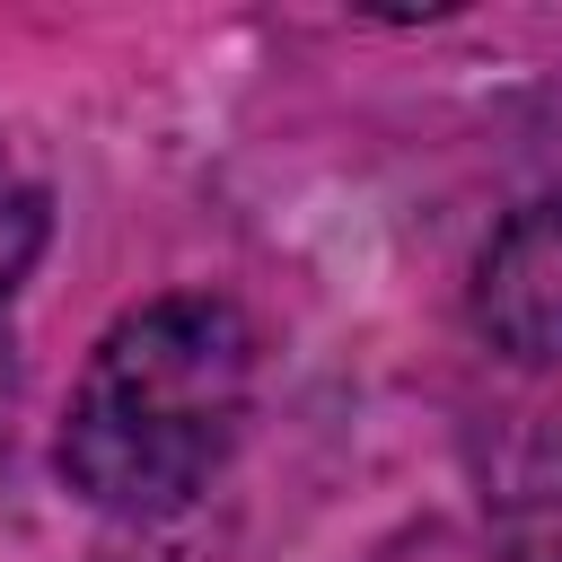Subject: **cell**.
<instances>
[{"mask_svg":"<svg viewBox=\"0 0 562 562\" xmlns=\"http://www.w3.org/2000/svg\"><path fill=\"white\" fill-rule=\"evenodd\" d=\"M474 334L518 369L562 360V193H544L492 228V246L474 263Z\"/></svg>","mask_w":562,"mask_h":562,"instance_id":"obj_2","label":"cell"},{"mask_svg":"<svg viewBox=\"0 0 562 562\" xmlns=\"http://www.w3.org/2000/svg\"><path fill=\"white\" fill-rule=\"evenodd\" d=\"M255 422V325L237 299L167 290L105 325L88 351L53 465L105 518H176L211 492Z\"/></svg>","mask_w":562,"mask_h":562,"instance_id":"obj_1","label":"cell"},{"mask_svg":"<svg viewBox=\"0 0 562 562\" xmlns=\"http://www.w3.org/2000/svg\"><path fill=\"white\" fill-rule=\"evenodd\" d=\"M501 544L509 562H562V439H536L501 474Z\"/></svg>","mask_w":562,"mask_h":562,"instance_id":"obj_3","label":"cell"},{"mask_svg":"<svg viewBox=\"0 0 562 562\" xmlns=\"http://www.w3.org/2000/svg\"><path fill=\"white\" fill-rule=\"evenodd\" d=\"M44 237H53V193H44L35 176L0 167V360H9V307H18Z\"/></svg>","mask_w":562,"mask_h":562,"instance_id":"obj_4","label":"cell"}]
</instances>
